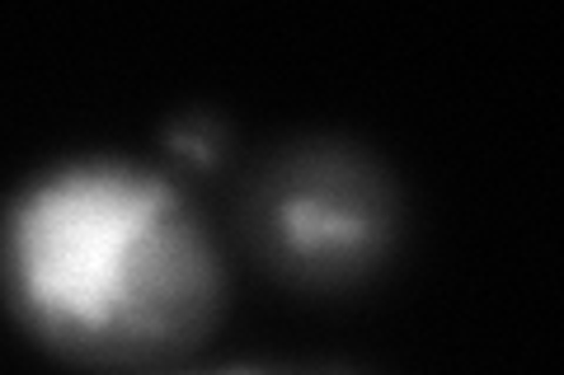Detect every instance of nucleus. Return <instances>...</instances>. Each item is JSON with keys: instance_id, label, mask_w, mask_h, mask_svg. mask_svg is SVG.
<instances>
[{"instance_id": "nucleus-1", "label": "nucleus", "mask_w": 564, "mask_h": 375, "mask_svg": "<svg viewBox=\"0 0 564 375\" xmlns=\"http://www.w3.org/2000/svg\"><path fill=\"white\" fill-rule=\"evenodd\" d=\"M0 291L47 352L137 371L203 343L226 273L180 184L118 155L43 169L0 211Z\"/></svg>"}, {"instance_id": "nucleus-2", "label": "nucleus", "mask_w": 564, "mask_h": 375, "mask_svg": "<svg viewBox=\"0 0 564 375\" xmlns=\"http://www.w3.org/2000/svg\"><path fill=\"white\" fill-rule=\"evenodd\" d=\"M236 235L273 282L339 296L377 282L404 244V188L386 155L344 132H296L254 155Z\"/></svg>"}, {"instance_id": "nucleus-4", "label": "nucleus", "mask_w": 564, "mask_h": 375, "mask_svg": "<svg viewBox=\"0 0 564 375\" xmlns=\"http://www.w3.org/2000/svg\"><path fill=\"white\" fill-rule=\"evenodd\" d=\"M269 375H362V371L334 366V362H306V366H269Z\"/></svg>"}, {"instance_id": "nucleus-5", "label": "nucleus", "mask_w": 564, "mask_h": 375, "mask_svg": "<svg viewBox=\"0 0 564 375\" xmlns=\"http://www.w3.org/2000/svg\"><path fill=\"white\" fill-rule=\"evenodd\" d=\"M165 375H269V366H212V371H165Z\"/></svg>"}, {"instance_id": "nucleus-3", "label": "nucleus", "mask_w": 564, "mask_h": 375, "mask_svg": "<svg viewBox=\"0 0 564 375\" xmlns=\"http://www.w3.org/2000/svg\"><path fill=\"white\" fill-rule=\"evenodd\" d=\"M226 146H231V128L207 109H188L165 128V151L174 159H184V165H193V169L217 165V159L226 155Z\"/></svg>"}]
</instances>
